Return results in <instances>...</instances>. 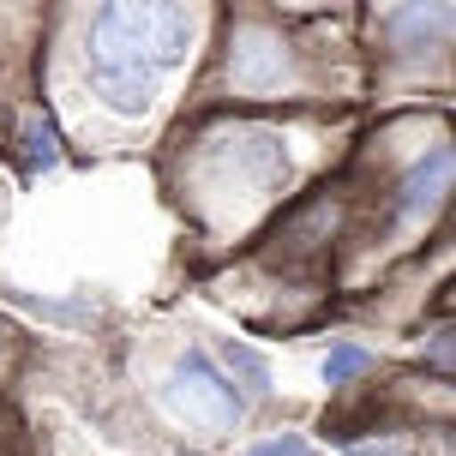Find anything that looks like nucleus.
I'll return each mask as SVG.
<instances>
[{"instance_id":"f257e3e1","label":"nucleus","mask_w":456,"mask_h":456,"mask_svg":"<svg viewBox=\"0 0 456 456\" xmlns=\"http://www.w3.org/2000/svg\"><path fill=\"white\" fill-rule=\"evenodd\" d=\"M192 30L199 12L186 6H102L91 24V85L109 96V109L144 114L186 61Z\"/></svg>"},{"instance_id":"f03ea898","label":"nucleus","mask_w":456,"mask_h":456,"mask_svg":"<svg viewBox=\"0 0 456 456\" xmlns=\"http://www.w3.org/2000/svg\"><path fill=\"white\" fill-rule=\"evenodd\" d=\"M162 396H168L181 414H192L199 427H210V433H223V427H234V420H240V396H234V385H228V379L205 361V354H186V361L168 372Z\"/></svg>"},{"instance_id":"7ed1b4c3","label":"nucleus","mask_w":456,"mask_h":456,"mask_svg":"<svg viewBox=\"0 0 456 456\" xmlns=\"http://www.w3.org/2000/svg\"><path fill=\"white\" fill-rule=\"evenodd\" d=\"M444 186H451V151H433V157L403 181V205H438Z\"/></svg>"},{"instance_id":"20e7f679","label":"nucleus","mask_w":456,"mask_h":456,"mask_svg":"<svg viewBox=\"0 0 456 456\" xmlns=\"http://www.w3.org/2000/svg\"><path fill=\"white\" fill-rule=\"evenodd\" d=\"M354 372H366V348H361V342H337L330 361H324V379L342 385V379H354Z\"/></svg>"},{"instance_id":"39448f33","label":"nucleus","mask_w":456,"mask_h":456,"mask_svg":"<svg viewBox=\"0 0 456 456\" xmlns=\"http://www.w3.org/2000/svg\"><path fill=\"white\" fill-rule=\"evenodd\" d=\"M223 354H228V366H234V379H240V385H247V390H258V396H265V366L252 361V354H247V348H240V342H228Z\"/></svg>"},{"instance_id":"423d86ee","label":"nucleus","mask_w":456,"mask_h":456,"mask_svg":"<svg viewBox=\"0 0 456 456\" xmlns=\"http://www.w3.org/2000/svg\"><path fill=\"white\" fill-rule=\"evenodd\" d=\"M247 456H319V451H313L300 433H276V438H258Z\"/></svg>"},{"instance_id":"0eeeda50","label":"nucleus","mask_w":456,"mask_h":456,"mask_svg":"<svg viewBox=\"0 0 456 456\" xmlns=\"http://www.w3.org/2000/svg\"><path fill=\"white\" fill-rule=\"evenodd\" d=\"M24 151H30V162H37V168H48V162H61V151H54V138H48L43 126H30V133H24Z\"/></svg>"}]
</instances>
